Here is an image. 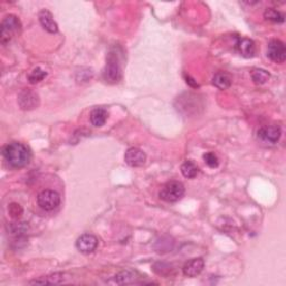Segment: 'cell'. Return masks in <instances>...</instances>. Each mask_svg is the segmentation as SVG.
<instances>
[{
    "label": "cell",
    "instance_id": "9",
    "mask_svg": "<svg viewBox=\"0 0 286 286\" xmlns=\"http://www.w3.org/2000/svg\"><path fill=\"white\" fill-rule=\"evenodd\" d=\"M235 48L237 52L244 56L246 58L254 57L256 53V45L255 43L249 38L245 37H237L236 38V44H235Z\"/></svg>",
    "mask_w": 286,
    "mask_h": 286
},
{
    "label": "cell",
    "instance_id": "23",
    "mask_svg": "<svg viewBox=\"0 0 286 286\" xmlns=\"http://www.w3.org/2000/svg\"><path fill=\"white\" fill-rule=\"evenodd\" d=\"M186 80H187L186 82H187V83L189 84V85H190V86H193V87H198V84H197V83H196V82H195V80H194V78H192V77H190L189 75H188V76L186 77Z\"/></svg>",
    "mask_w": 286,
    "mask_h": 286
},
{
    "label": "cell",
    "instance_id": "19",
    "mask_svg": "<svg viewBox=\"0 0 286 286\" xmlns=\"http://www.w3.org/2000/svg\"><path fill=\"white\" fill-rule=\"evenodd\" d=\"M61 281H63V274H54V275L35 279V281L30 282V284H59Z\"/></svg>",
    "mask_w": 286,
    "mask_h": 286
},
{
    "label": "cell",
    "instance_id": "17",
    "mask_svg": "<svg viewBox=\"0 0 286 286\" xmlns=\"http://www.w3.org/2000/svg\"><path fill=\"white\" fill-rule=\"evenodd\" d=\"M264 18L268 21L276 22V24H282V22H284L285 20V16L277 9L267 8L264 13Z\"/></svg>",
    "mask_w": 286,
    "mask_h": 286
},
{
    "label": "cell",
    "instance_id": "3",
    "mask_svg": "<svg viewBox=\"0 0 286 286\" xmlns=\"http://www.w3.org/2000/svg\"><path fill=\"white\" fill-rule=\"evenodd\" d=\"M21 29V24L18 17L14 15L6 16L2 21V28H0V42L3 45L8 44L11 38L17 34H19Z\"/></svg>",
    "mask_w": 286,
    "mask_h": 286
},
{
    "label": "cell",
    "instance_id": "22",
    "mask_svg": "<svg viewBox=\"0 0 286 286\" xmlns=\"http://www.w3.org/2000/svg\"><path fill=\"white\" fill-rule=\"evenodd\" d=\"M134 278V275L130 272H122L120 274H117L115 276V283L117 284H125L130 283L132 279Z\"/></svg>",
    "mask_w": 286,
    "mask_h": 286
},
{
    "label": "cell",
    "instance_id": "21",
    "mask_svg": "<svg viewBox=\"0 0 286 286\" xmlns=\"http://www.w3.org/2000/svg\"><path fill=\"white\" fill-rule=\"evenodd\" d=\"M204 160L207 165H208L210 168H217L219 166V160H218L217 155L214 152H207L204 154Z\"/></svg>",
    "mask_w": 286,
    "mask_h": 286
},
{
    "label": "cell",
    "instance_id": "16",
    "mask_svg": "<svg viewBox=\"0 0 286 286\" xmlns=\"http://www.w3.org/2000/svg\"><path fill=\"white\" fill-rule=\"evenodd\" d=\"M181 172H182L183 177H186L188 179H194L196 176L198 175V167L194 161L188 160L182 164Z\"/></svg>",
    "mask_w": 286,
    "mask_h": 286
},
{
    "label": "cell",
    "instance_id": "20",
    "mask_svg": "<svg viewBox=\"0 0 286 286\" xmlns=\"http://www.w3.org/2000/svg\"><path fill=\"white\" fill-rule=\"evenodd\" d=\"M46 76H47L46 72L42 69H39V67H36V69L33 70L30 72V74L28 75V81H29L30 84H36L43 81Z\"/></svg>",
    "mask_w": 286,
    "mask_h": 286
},
{
    "label": "cell",
    "instance_id": "2",
    "mask_svg": "<svg viewBox=\"0 0 286 286\" xmlns=\"http://www.w3.org/2000/svg\"><path fill=\"white\" fill-rule=\"evenodd\" d=\"M121 76L122 69L119 55H117V53L111 52L109 53L108 57H106V64L103 70L104 80L108 83L114 84L121 80Z\"/></svg>",
    "mask_w": 286,
    "mask_h": 286
},
{
    "label": "cell",
    "instance_id": "18",
    "mask_svg": "<svg viewBox=\"0 0 286 286\" xmlns=\"http://www.w3.org/2000/svg\"><path fill=\"white\" fill-rule=\"evenodd\" d=\"M270 73L265 70H262V69H254L251 71V78H253L254 83L256 84H265L268 80H270Z\"/></svg>",
    "mask_w": 286,
    "mask_h": 286
},
{
    "label": "cell",
    "instance_id": "11",
    "mask_svg": "<svg viewBox=\"0 0 286 286\" xmlns=\"http://www.w3.org/2000/svg\"><path fill=\"white\" fill-rule=\"evenodd\" d=\"M18 103L22 110H33L38 105V95L29 89H24L18 97Z\"/></svg>",
    "mask_w": 286,
    "mask_h": 286
},
{
    "label": "cell",
    "instance_id": "14",
    "mask_svg": "<svg viewBox=\"0 0 286 286\" xmlns=\"http://www.w3.org/2000/svg\"><path fill=\"white\" fill-rule=\"evenodd\" d=\"M108 111L103 108H97L91 112V122L94 126L100 128L105 124L106 120H108Z\"/></svg>",
    "mask_w": 286,
    "mask_h": 286
},
{
    "label": "cell",
    "instance_id": "8",
    "mask_svg": "<svg viewBox=\"0 0 286 286\" xmlns=\"http://www.w3.org/2000/svg\"><path fill=\"white\" fill-rule=\"evenodd\" d=\"M282 136V129L279 125H266L263 126L259 130V138L263 141L268 142L271 144L277 143V141L281 139Z\"/></svg>",
    "mask_w": 286,
    "mask_h": 286
},
{
    "label": "cell",
    "instance_id": "6",
    "mask_svg": "<svg viewBox=\"0 0 286 286\" xmlns=\"http://www.w3.org/2000/svg\"><path fill=\"white\" fill-rule=\"evenodd\" d=\"M267 56L271 60L275 61V63H284L286 59V48L284 43L279 41V39H273V41H271L267 46Z\"/></svg>",
    "mask_w": 286,
    "mask_h": 286
},
{
    "label": "cell",
    "instance_id": "5",
    "mask_svg": "<svg viewBox=\"0 0 286 286\" xmlns=\"http://www.w3.org/2000/svg\"><path fill=\"white\" fill-rule=\"evenodd\" d=\"M37 204L45 211H52L60 204V196L54 190H43L37 196Z\"/></svg>",
    "mask_w": 286,
    "mask_h": 286
},
{
    "label": "cell",
    "instance_id": "1",
    "mask_svg": "<svg viewBox=\"0 0 286 286\" xmlns=\"http://www.w3.org/2000/svg\"><path fill=\"white\" fill-rule=\"evenodd\" d=\"M5 160L14 168H22L29 164L30 151L26 145L19 142H11L3 149Z\"/></svg>",
    "mask_w": 286,
    "mask_h": 286
},
{
    "label": "cell",
    "instance_id": "10",
    "mask_svg": "<svg viewBox=\"0 0 286 286\" xmlns=\"http://www.w3.org/2000/svg\"><path fill=\"white\" fill-rule=\"evenodd\" d=\"M145 160H147V155H145L142 150L138 148L128 149L124 154V161L130 167H141L145 164Z\"/></svg>",
    "mask_w": 286,
    "mask_h": 286
},
{
    "label": "cell",
    "instance_id": "13",
    "mask_svg": "<svg viewBox=\"0 0 286 286\" xmlns=\"http://www.w3.org/2000/svg\"><path fill=\"white\" fill-rule=\"evenodd\" d=\"M38 18L45 30H47L50 34H56L58 31V26L53 18V15L50 14L48 10L43 9L41 13H39Z\"/></svg>",
    "mask_w": 286,
    "mask_h": 286
},
{
    "label": "cell",
    "instance_id": "4",
    "mask_svg": "<svg viewBox=\"0 0 286 286\" xmlns=\"http://www.w3.org/2000/svg\"><path fill=\"white\" fill-rule=\"evenodd\" d=\"M184 192L186 189H184L182 182L169 181L160 189L159 197L166 203H176L183 197Z\"/></svg>",
    "mask_w": 286,
    "mask_h": 286
},
{
    "label": "cell",
    "instance_id": "12",
    "mask_svg": "<svg viewBox=\"0 0 286 286\" xmlns=\"http://www.w3.org/2000/svg\"><path fill=\"white\" fill-rule=\"evenodd\" d=\"M204 267H205V261L201 259V257H198V259H194L192 261L187 262L186 264H184L182 271L184 276L196 277L203 272Z\"/></svg>",
    "mask_w": 286,
    "mask_h": 286
},
{
    "label": "cell",
    "instance_id": "7",
    "mask_svg": "<svg viewBox=\"0 0 286 286\" xmlns=\"http://www.w3.org/2000/svg\"><path fill=\"white\" fill-rule=\"evenodd\" d=\"M99 239L92 234H84L76 240V248L83 254H91L98 248Z\"/></svg>",
    "mask_w": 286,
    "mask_h": 286
},
{
    "label": "cell",
    "instance_id": "15",
    "mask_svg": "<svg viewBox=\"0 0 286 286\" xmlns=\"http://www.w3.org/2000/svg\"><path fill=\"white\" fill-rule=\"evenodd\" d=\"M212 84L219 89H227L232 85V78L227 73L219 72L212 78Z\"/></svg>",
    "mask_w": 286,
    "mask_h": 286
}]
</instances>
